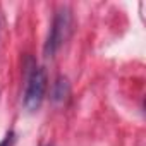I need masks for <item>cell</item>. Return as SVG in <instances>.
<instances>
[{"label": "cell", "mask_w": 146, "mask_h": 146, "mask_svg": "<svg viewBox=\"0 0 146 146\" xmlns=\"http://www.w3.org/2000/svg\"><path fill=\"white\" fill-rule=\"evenodd\" d=\"M45 91H46V74L45 69L35 65L29 74H28V84H26V91H24V108L28 112H35L40 108L43 98H45Z\"/></svg>", "instance_id": "obj_1"}, {"label": "cell", "mask_w": 146, "mask_h": 146, "mask_svg": "<svg viewBox=\"0 0 146 146\" xmlns=\"http://www.w3.org/2000/svg\"><path fill=\"white\" fill-rule=\"evenodd\" d=\"M69 35H70V11L67 7H64L53 17L52 28H50V35H48L46 43H45V55L52 57L65 43Z\"/></svg>", "instance_id": "obj_2"}, {"label": "cell", "mask_w": 146, "mask_h": 146, "mask_svg": "<svg viewBox=\"0 0 146 146\" xmlns=\"http://www.w3.org/2000/svg\"><path fill=\"white\" fill-rule=\"evenodd\" d=\"M70 93V88H69V83L65 78H58L57 83L53 84V91H52V98L55 103H64L65 98L69 96Z\"/></svg>", "instance_id": "obj_3"}, {"label": "cell", "mask_w": 146, "mask_h": 146, "mask_svg": "<svg viewBox=\"0 0 146 146\" xmlns=\"http://www.w3.org/2000/svg\"><path fill=\"white\" fill-rule=\"evenodd\" d=\"M14 141H16V136H14V132H12V131H9V132L5 134V137L0 141V146H12V144H14Z\"/></svg>", "instance_id": "obj_4"}]
</instances>
